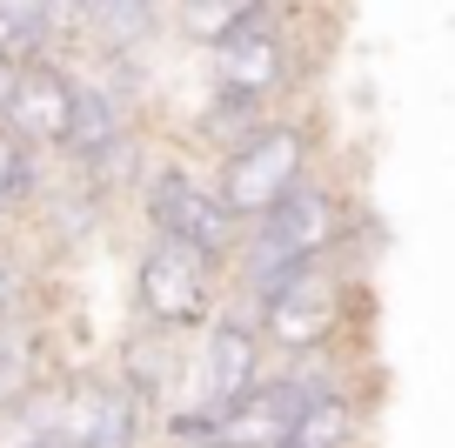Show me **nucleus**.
<instances>
[{
  "mask_svg": "<svg viewBox=\"0 0 455 448\" xmlns=\"http://www.w3.org/2000/svg\"><path fill=\"white\" fill-rule=\"evenodd\" d=\"M268 0H168V28L181 34L188 47H201L208 54L214 41H228V34L242 28V20H255Z\"/></svg>",
  "mask_w": 455,
  "mask_h": 448,
  "instance_id": "obj_17",
  "label": "nucleus"
},
{
  "mask_svg": "<svg viewBox=\"0 0 455 448\" xmlns=\"http://www.w3.org/2000/svg\"><path fill=\"white\" fill-rule=\"evenodd\" d=\"M41 388H47V328L20 301L14 315H0V421H14Z\"/></svg>",
  "mask_w": 455,
  "mask_h": 448,
  "instance_id": "obj_12",
  "label": "nucleus"
},
{
  "mask_svg": "<svg viewBox=\"0 0 455 448\" xmlns=\"http://www.w3.org/2000/svg\"><path fill=\"white\" fill-rule=\"evenodd\" d=\"M295 34H288V7L282 0H268L255 20H242V28L228 34V41L208 47V81L228 87V94H248L261 100V108H275V100L295 87Z\"/></svg>",
  "mask_w": 455,
  "mask_h": 448,
  "instance_id": "obj_7",
  "label": "nucleus"
},
{
  "mask_svg": "<svg viewBox=\"0 0 455 448\" xmlns=\"http://www.w3.org/2000/svg\"><path fill=\"white\" fill-rule=\"evenodd\" d=\"M369 442V415H362L355 388H322L301 402L295 428H288V448H362Z\"/></svg>",
  "mask_w": 455,
  "mask_h": 448,
  "instance_id": "obj_14",
  "label": "nucleus"
},
{
  "mask_svg": "<svg viewBox=\"0 0 455 448\" xmlns=\"http://www.w3.org/2000/svg\"><path fill=\"white\" fill-rule=\"evenodd\" d=\"M108 375L148 408V421H155V415H168V408L181 402L188 348H181V335H161V328H141V322H134V335L121 341V362H114Z\"/></svg>",
  "mask_w": 455,
  "mask_h": 448,
  "instance_id": "obj_11",
  "label": "nucleus"
},
{
  "mask_svg": "<svg viewBox=\"0 0 455 448\" xmlns=\"http://www.w3.org/2000/svg\"><path fill=\"white\" fill-rule=\"evenodd\" d=\"M0 428H14V442H7V448H68V435H60V421H54V395H47V415L41 421H34V402H28L14 421H0Z\"/></svg>",
  "mask_w": 455,
  "mask_h": 448,
  "instance_id": "obj_19",
  "label": "nucleus"
},
{
  "mask_svg": "<svg viewBox=\"0 0 455 448\" xmlns=\"http://www.w3.org/2000/svg\"><path fill=\"white\" fill-rule=\"evenodd\" d=\"M255 294V328L268 341V355L282 362H308V355H328L341 341V322H348V275H341V254L335 261H308V268H288V275L261 281Z\"/></svg>",
  "mask_w": 455,
  "mask_h": 448,
  "instance_id": "obj_2",
  "label": "nucleus"
},
{
  "mask_svg": "<svg viewBox=\"0 0 455 448\" xmlns=\"http://www.w3.org/2000/svg\"><path fill=\"white\" fill-rule=\"evenodd\" d=\"M7 74H14V68H7V60H0V100H7Z\"/></svg>",
  "mask_w": 455,
  "mask_h": 448,
  "instance_id": "obj_22",
  "label": "nucleus"
},
{
  "mask_svg": "<svg viewBox=\"0 0 455 448\" xmlns=\"http://www.w3.org/2000/svg\"><path fill=\"white\" fill-rule=\"evenodd\" d=\"M301 402H308V388H301L288 368H275V375H261L235 408L214 415V442L221 448H288V428H295Z\"/></svg>",
  "mask_w": 455,
  "mask_h": 448,
  "instance_id": "obj_10",
  "label": "nucleus"
},
{
  "mask_svg": "<svg viewBox=\"0 0 455 448\" xmlns=\"http://www.w3.org/2000/svg\"><path fill=\"white\" fill-rule=\"evenodd\" d=\"M47 7H54V28H60V41H74V34H81L87 0H47Z\"/></svg>",
  "mask_w": 455,
  "mask_h": 448,
  "instance_id": "obj_21",
  "label": "nucleus"
},
{
  "mask_svg": "<svg viewBox=\"0 0 455 448\" xmlns=\"http://www.w3.org/2000/svg\"><path fill=\"white\" fill-rule=\"evenodd\" d=\"M0 127L41 161L68 155V127H74V68L68 60H34V68L7 74V100H0Z\"/></svg>",
  "mask_w": 455,
  "mask_h": 448,
  "instance_id": "obj_8",
  "label": "nucleus"
},
{
  "mask_svg": "<svg viewBox=\"0 0 455 448\" xmlns=\"http://www.w3.org/2000/svg\"><path fill=\"white\" fill-rule=\"evenodd\" d=\"M341 248H348V195L328 188L322 174H308V181H295L268 214H255V221L242 228V248H235L228 275L242 281V294H248V288H261V281L288 275V268L335 261Z\"/></svg>",
  "mask_w": 455,
  "mask_h": 448,
  "instance_id": "obj_1",
  "label": "nucleus"
},
{
  "mask_svg": "<svg viewBox=\"0 0 455 448\" xmlns=\"http://www.w3.org/2000/svg\"><path fill=\"white\" fill-rule=\"evenodd\" d=\"M195 335L201 341H195V355H188V395L181 402L221 415V408H235L261 375H268V341H261L255 315L235 308V301H221Z\"/></svg>",
  "mask_w": 455,
  "mask_h": 448,
  "instance_id": "obj_6",
  "label": "nucleus"
},
{
  "mask_svg": "<svg viewBox=\"0 0 455 448\" xmlns=\"http://www.w3.org/2000/svg\"><path fill=\"white\" fill-rule=\"evenodd\" d=\"M60 47H68V41H60L47 0H0V60H7V68L54 60Z\"/></svg>",
  "mask_w": 455,
  "mask_h": 448,
  "instance_id": "obj_15",
  "label": "nucleus"
},
{
  "mask_svg": "<svg viewBox=\"0 0 455 448\" xmlns=\"http://www.w3.org/2000/svg\"><path fill=\"white\" fill-rule=\"evenodd\" d=\"M275 108H261V100H248V94H228V87H208V100L195 108V134L214 148V161L221 155H235L248 134H255L261 121H268Z\"/></svg>",
  "mask_w": 455,
  "mask_h": 448,
  "instance_id": "obj_16",
  "label": "nucleus"
},
{
  "mask_svg": "<svg viewBox=\"0 0 455 448\" xmlns=\"http://www.w3.org/2000/svg\"><path fill=\"white\" fill-rule=\"evenodd\" d=\"M141 214H148V235L181 241V248L208 254L221 268L242 248V221L228 214V201L214 195L208 174H195L188 161H155L141 174Z\"/></svg>",
  "mask_w": 455,
  "mask_h": 448,
  "instance_id": "obj_5",
  "label": "nucleus"
},
{
  "mask_svg": "<svg viewBox=\"0 0 455 448\" xmlns=\"http://www.w3.org/2000/svg\"><path fill=\"white\" fill-rule=\"evenodd\" d=\"M161 28H168V0H87L74 41H87L94 60H121V54H141Z\"/></svg>",
  "mask_w": 455,
  "mask_h": 448,
  "instance_id": "obj_13",
  "label": "nucleus"
},
{
  "mask_svg": "<svg viewBox=\"0 0 455 448\" xmlns=\"http://www.w3.org/2000/svg\"><path fill=\"white\" fill-rule=\"evenodd\" d=\"M41 181H47V161L28 155V148H20V140L0 127V228H7L34 195H41Z\"/></svg>",
  "mask_w": 455,
  "mask_h": 448,
  "instance_id": "obj_18",
  "label": "nucleus"
},
{
  "mask_svg": "<svg viewBox=\"0 0 455 448\" xmlns=\"http://www.w3.org/2000/svg\"><path fill=\"white\" fill-rule=\"evenodd\" d=\"M315 148H322V140H315V121H301V114H268L235 155L214 161L208 181H214V195L228 201V214L248 228L255 214H268L295 181L315 174Z\"/></svg>",
  "mask_w": 455,
  "mask_h": 448,
  "instance_id": "obj_3",
  "label": "nucleus"
},
{
  "mask_svg": "<svg viewBox=\"0 0 455 448\" xmlns=\"http://www.w3.org/2000/svg\"><path fill=\"white\" fill-rule=\"evenodd\" d=\"M221 281H228L221 261L181 248V241L148 235V248L134 254V281H128L134 322H141V328H161V335H195V328L228 301Z\"/></svg>",
  "mask_w": 455,
  "mask_h": 448,
  "instance_id": "obj_4",
  "label": "nucleus"
},
{
  "mask_svg": "<svg viewBox=\"0 0 455 448\" xmlns=\"http://www.w3.org/2000/svg\"><path fill=\"white\" fill-rule=\"evenodd\" d=\"M188 448H221V442H188Z\"/></svg>",
  "mask_w": 455,
  "mask_h": 448,
  "instance_id": "obj_23",
  "label": "nucleus"
},
{
  "mask_svg": "<svg viewBox=\"0 0 455 448\" xmlns=\"http://www.w3.org/2000/svg\"><path fill=\"white\" fill-rule=\"evenodd\" d=\"M54 421L68 435V448H141L148 435V408L114 375H74L54 395Z\"/></svg>",
  "mask_w": 455,
  "mask_h": 448,
  "instance_id": "obj_9",
  "label": "nucleus"
},
{
  "mask_svg": "<svg viewBox=\"0 0 455 448\" xmlns=\"http://www.w3.org/2000/svg\"><path fill=\"white\" fill-rule=\"evenodd\" d=\"M20 301H28V275H20V261L7 248H0V315H14Z\"/></svg>",
  "mask_w": 455,
  "mask_h": 448,
  "instance_id": "obj_20",
  "label": "nucleus"
}]
</instances>
